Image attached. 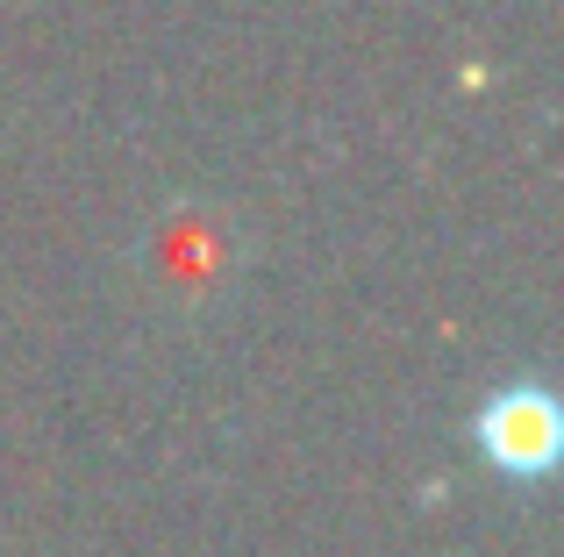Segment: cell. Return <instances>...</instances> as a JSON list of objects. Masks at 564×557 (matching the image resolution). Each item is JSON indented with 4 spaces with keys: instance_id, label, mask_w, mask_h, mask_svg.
Masks as SVG:
<instances>
[{
    "instance_id": "1",
    "label": "cell",
    "mask_w": 564,
    "mask_h": 557,
    "mask_svg": "<svg viewBox=\"0 0 564 557\" xmlns=\"http://www.w3.org/2000/svg\"><path fill=\"white\" fill-rule=\"evenodd\" d=\"M471 436H479L486 465L508 479H543L557 458V407L543 386H500L494 401L479 407V422H471Z\"/></svg>"
}]
</instances>
